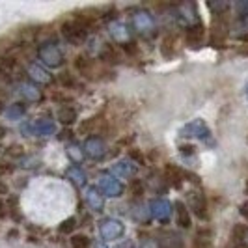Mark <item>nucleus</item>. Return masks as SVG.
<instances>
[{"mask_svg":"<svg viewBox=\"0 0 248 248\" xmlns=\"http://www.w3.org/2000/svg\"><path fill=\"white\" fill-rule=\"evenodd\" d=\"M181 137L185 138H198L200 142H203V144H207V146H215V140H213V135H211V129L207 127V124L203 122V120H194V122H190V124H186L181 131Z\"/></svg>","mask_w":248,"mask_h":248,"instance_id":"f257e3e1","label":"nucleus"},{"mask_svg":"<svg viewBox=\"0 0 248 248\" xmlns=\"http://www.w3.org/2000/svg\"><path fill=\"white\" fill-rule=\"evenodd\" d=\"M86 28H82V26L78 25L77 21H67V23H63L62 25V36L69 41V43H73V45H78V43H82L84 39H86Z\"/></svg>","mask_w":248,"mask_h":248,"instance_id":"f03ea898","label":"nucleus"},{"mask_svg":"<svg viewBox=\"0 0 248 248\" xmlns=\"http://www.w3.org/2000/svg\"><path fill=\"white\" fill-rule=\"evenodd\" d=\"M186 203H188V207L194 211V215L198 218L207 220V217H209V213H207V200H205V196L202 192H198V190L190 192L188 198H186Z\"/></svg>","mask_w":248,"mask_h":248,"instance_id":"7ed1b4c3","label":"nucleus"},{"mask_svg":"<svg viewBox=\"0 0 248 248\" xmlns=\"http://www.w3.org/2000/svg\"><path fill=\"white\" fill-rule=\"evenodd\" d=\"M172 203L168 202V200H162V198H157L151 202V215L159 220V222H168L170 220V217H172Z\"/></svg>","mask_w":248,"mask_h":248,"instance_id":"20e7f679","label":"nucleus"},{"mask_svg":"<svg viewBox=\"0 0 248 248\" xmlns=\"http://www.w3.org/2000/svg\"><path fill=\"white\" fill-rule=\"evenodd\" d=\"M177 19H179V23L185 25L186 28L200 25V19H198V15H196V8H194L192 4L179 6V10H177Z\"/></svg>","mask_w":248,"mask_h":248,"instance_id":"39448f33","label":"nucleus"},{"mask_svg":"<svg viewBox=\"0 0 248 248\" xmlns=\"http://www.w3.org/2000/svg\"><path fill=\"white\" fill-rule=\"evenodd\" d=\"M203 39H205V30H203V26L202 25L186 28L185 43L190 47V49H198V47H202V45H203Z\"/></svg>","mask_w":248,"mask_h":248,"instance_id":"423d86ee","label":"nucleus"},{"mask_svg":"<svg viewBox=\"0 0 248 248\" xmlns=\"http://www.w3.org/2000/svg\"><path fill=\"white\" fill-rule=\"evenodd\" d=\"M133 23H135V28H137L138 32H142V34H149V32L153 30V26H155V21H153L151 13L144 12V10H142V12H138V13H135Z\"/></svg>","mask_w":248,"mask_h":248,"instance_id":"0eeeda50","label":"nucleus"},{"mask_svg":"<svg viewBox=\"0 0 248 248\" xmlns=\"http://www.w3.org/2000/svg\"><path fill=\"white\" fill-rule=\"evenodd\" d=\"M101 233H103L105 239H118V237L124 235V226L118 222V220L107 218V220H103V224H101Z\"/></svg>","mask_w":248,"mask_h":248,"instance_id":"6e6552de","label":"nucleus"},{"mask_svg":"<svg viewBox=\"0 0 248 248\" xmlns=\"http://www.w3.org/2000/svg\"><path fill=\"white\" fill-rule=\"evenodd\" d=\"M164 177H166V181H168V183H170L172 186L179 188V186L183 185L185 172H183L179 166H175V164H168V166L164 168Z\"/></svg>","mask_w":248,"mask_h":248,"instance_id":"1a4fd4ad","label":"nucleus"},{"mask_svg":"<svg viewBox=\"0 0 248 248\" xmlns=\"http://www.w3.org/2000/svg\"><path fill=\"white\" fill-rule=\"evenodd\" d=\"M101 186L105 188V192H107L108 196H112V198H118V196H122V192H124L122 185H120L116 179L108 177V175H103V177H101Z\"/></svg>","mask_w":248,"mask_h":248,"instance_id":"9d476101","label":"nucleus"},{"mask_svg":"<svg viewBox=\"0 0 248 248\" xmlns=\"http://www.w3.org/2000/svg\"><path fill=\"white\" fill-rule=\"evenodd\" d=\"M211 237L213 232L207 228H200L196 232V237L192 241V248H211Z\"/></svg>","mask_w":248,"mask_h":248,"instance_id":"9b49d317","label":"nucleus"},{"mask_svg":"<svg viewBox=\"0 0 248 248\" xmlns=\"http://www.w3.org/2000/svg\"><path fill=\"white\" fill-rule=\"evenodd\" d=\"M161 52L164 58H172L175 52H177V36L175 34H170V36H166L162 39Z\"/></svg>","mask_w":248,"mask_h":248,"instance_id":"f8f14e48","label":"nucleus"},{"mask_svg":"<svg viewBox=\"0 0 248 248\" xmlns=\"http://www.w3.org/2000/svg\"><path fill=\"white\" fill-rule=\"evenodd\" d=\"M175 213H177V224L181 226V228H185V230H188L190 228V215H188V209L185 207V203L183 202H177L175 203Z\"/></svg>","mask_w":248,"mask_h":248,"instance_id":"ddd939ff","label":"nucleus"},{"mask_svg":"<svg viewBox=\"0 0 248 248\" xmlns=\"http://www.w3.org/2000/svg\"><path fill=\"white\" fill-rule=\"evenodd\" d=\"M75 69H77L78 73L88 75V77H90L92 69H93V62L88 58L86 54H80V56H77V58H75Z\"/></svg>","mask_w":248,"mask_h":248,"instance_id":"4468645a","label":"nucleus"},{"mask_svg":"<svg viewBox=\"0 0 248 248\" xmlns=\"http://www.w3.org/2000/svg\"><path fill=\"white\" fill-rule=\"evenodd\" d=\"M161 245L162 248H183V241L177 233H162Z\"/></svg>","mask_w":248,"mask_h":248,"instance_id":"2eb2a0df","label":"nucleus"},{"mask_svg":"<svg viewBox=\"0 0 248 248\" xmlns=\"http://www.w3.org/2000/svg\"><path fill=\"white\" fill-rule=\"evenodd\" d=\"M101 118H90V120H86V122H82L80 124V127H78V133L80 135H90V133H95L97 129H99L101 125Z\"/></svg>","mask_w":248,"mask_h":248,"instance_id":"dca6fc26","label":"nucleus"},{"mask_svg":"<svg viewBox=\"0 0 248 248\" xmlns=\"http://www.w3.org/2000/svg\"><path fill=\"white\" fill-rule=\"evenodd\" d=\"M110 32H112V36H114V39H118L120 43H125V41L129 39V30H127V26L122 25V23H114V25L110 26Z\"/></svg>","mask_w":248,"mask_h":248,"instance_id":"f3484780","label":"nucleus"},{"mask_svg":"<svg viewBox=\"0 0 248 248\" xmlns=\"http://www.w3.org/2000/svg\"><path fill=\"white\" fill-rule=\"evenodd\" d=\"M86 148L92 157H101L105 153V146H103V142H101L99 138H90L86 142Z\"/></svg>","mask_w":248,"mask_h":248,"instance_id":"a211bd4d","label":"nucleus"},{"mask_svg":"<svg viewBox=\"0 0 248 248\" xmlns=\"http://www.w3.org/2000/svg\"><path fill=\"white\" fill-rule=\"evenodd\" d=\"M58 120H60L62 124H65V125L73 124L75 120H77V110H75V108H71V107H63V108H60V110H58Z\"/></svg>","mask_w":248,"mask_h":248,"instance_id":"6ab92c4d","label":"nucleus"},{"mask_svg":"<svg viewBox=\"0 0 248 248\" xmlns=\"http://www.w3.org/2000/svg\"><path fill=\"white\" fill-rule=\"evenodd\" d=\"M88 203H90L93 209H97V211L103 207V198L97 194V190H95V188H90V190H88Z\"/></svg>","mask_w":248,"mask_h":248,"instance_id":"aec40b11","label":"nucleus"},{"mask_svg":"<svg viewBox=\"0 0 248 248\" xmlns=\"http://www.w3.org/2000/svg\"><path fill=\"white\" fill-rule=\"evenodd\" d=\"M135 218L140 224H148L149 222V209H146L144 205H138L135 209Z\"/></svg>","mask_w":248,"mask_h":248,"instance_id":"412c9836","label":"nucleus"},{"mask_svg":"<svg viewBox=\"0 0 248 248\" xmlns=\"http://www.w3.org/2000/svg\"><path fill=\"white\" fill-rule=\"evenodd\" d=\"M71 247L73 248H90V239L86 235H73L71 239Z\"/></svg>","mask_w":248,"mask_h":248,"instance_id":"4be33fe9","label":"nucleus"},{"mask_svg":"<svg viewBox=\"0 0 248 248\" xmlns=\"http://www.w3.org/2000/svg\"><path fill=\"white\" fill-rule=\"evenodd\" d=\"M129 190H131V194L133 196H142V192H144V185L138 181V179H135V181H131V185H129Z\"/></svg>","mask_w":248,"mask_h":248,"instance_id":"5701e85b","label":"nucleus"},{"mask_svg":"<svg viewBox=\"0 0 248 248\" xmlns=\"http://www.w3.org/2000/svg\"><path fill=\"white\" fill-rule=\"evenodd\" d=\"M209 8H211L215 15H224V12L230 8V4H226V2H215V4H209Z\"/></svg>","mask_w":248,"mask_h":248,"instance_id":"b1692460","label":"nucleus"},{"mask_svg":"<svg viewBox=\"0 0 248 248\" xmlns=\"http://www.w3.org/2000/svg\"><path fill=\"white\" fill-rule=\"evenodd\" d=\"M60 82H62L65 88H73L75 84H77V82H75V78L69 73H62V75H60Z\"/></svg>","mask_w":248,"mask_h":248,"instance_id":"393cba45","label":"nucleus"},{"mask_svg":"<svg viewBox=\"0 0 248 248\" xmlns=\"http://www.w3.org/2000/svg\"><path fill=\"white\" fill-rule=\"evenodd\" d=\"M116 170H118L120 174H124V175H131L133 172H135V168H133L131 164H125V162L118 164V166H116Z\"/></svg>","mask_w":248,"mask_h":248,"instance_id":"a878e982","label":"nucleus"},{"mask_svg":"<svg viewBox=\"0 0 248 248\" xmlns=\"http://www.w3.org/2000/svg\"><path fill=\"white\" fill-rule=\"evenodd\" d=\"M75 226H77V220H75V218H69V220H65V222L60 226V232H62V233H69Z\"/></svg>","mask_w":248,"mask_h":248,"instance_id":"bb28decb","label":"nucleus"},{"mask_svg":"<svg viewBox=\"0 0 248 248\" xmlns=\"http://www.w3.org/2000/svg\"><path fill=\"white\" fill-rule=\"evenodd\" d=\"M140 248H159V243H157L155 239H148V237H146V239L142 241Z\"/></svg>","mask_w":248,"mask_h":248,"instance_id":"cd10ccee","label":"nucleus"},{"mask_svg":"<svg viewBox=\"0 0 248 248\" xmlns=\"http://www.w3.org/2000/svg\"><path fill=\"white\" fill-rule=\"evenodd\" d=\"M71 175L75 177L73 181H77V185H84V174L80 170H71Z\"/></svg>","mask_w":248,"mask_h":248,"instance_id":"c85d7f7f","label":"nucleus"},{"mask_svg":"<svg viewBox=\"0 0 248 248\" xmlns=\"http://www.w3.org/2000/svg\"><path fill=\"white\" fill-rule=\"evenodd\" d=\"M239 213L245 217L248 220V202H245V203H241V207H239Z\"/></svg>","mask_w":248,"mask_h":248,"instance_id":"c756f323","label":"nucleus"},{"mask_svg":"<svg viewBox=\"0 0 248 248\" xmlns=\"http://www.w3.org/2000/svg\"><path fill=\"white\" fill-rule=\"evenodd\" d=\"M4 215H6V203H4L2 200H0V218H2Z\"/></svg>","mask_w":248,"mask_h":248,"instance_id":"7c9ffc66","label":"nucleus"},{"mask_svg":"<svg viewBox=\"0 0 248 248\" xmlns=\"http://www.w3.org/2000/svg\"><path fill=\"white\" fill-rule=\"evenodd\" d=\"M239 54H245V56H248V43H247V45H243V47H239Z\"/></svg>","mask_w":248,"mask_h":248,"instance_id":"2f4dec72","label":"nucleus"},{"mask_svg":"<svg viewBox=\"0 0 248 248\" xmlns=\"http://www.w3.org/2000/svg\"><path fill=\"white\" fill-rule=\"evenodd\" d=\"M120 248H133V245H131V243H125V245H122Z\"/></svg>","mask_w":248,"mask_h":248,"instance_id":"473e14b6","label":"nucleus"},{"mask_svg":"<svg viewBox=\"0 0 248 248\" xmlns=\"http://www.w3.org/2000/svg\"><path fill=\"white\" fill-rule=\"evenodd\" d=\"M2 78H4V69L0 67V80H2Z\"/></svg>","mask_w":248,"mask_h":248,"instance_id":"72a5a7b5","label":"nucleus"},{"mask_svg":"<svg viewBox=\"0 0 248 248\" xmlns=\"http://www.w3.org/2000/svg\"><path fill=\"white\" fill-rule=\"evenodd\" d=\"M245 95H247V99H248V84L245 86Z\"/></svg>","mask_w":248,"mask_h":248,"instance_id":"f704fd0d","label":"nucleus"},{"mask_svg":"<svg viewBox=\"0 0 248 248\" xmlns=\"http://www.w3.org/2000/svg\"><path fill=\"white\" fill-rule=\"evenodd\" d=\"M247 194H248V181H247Z\"/></svg>","mask_w":248,"mask_h":248,"instance_id":"c9c22d12","label":"nucleus"},{"mask_svg":"<svg viewBox=\"0 0 248 248\" xmlns=\"http://www.w3.org/2000/svg\"><path fill=\"white\" fill-rule=\"evenodd\" d=\"M0 110H2V101H0Z\"/></svg>","mask_w":248,"mask_h":248,"instance_id":"e433bc0d","label":"nucleus"}]
</instances>
